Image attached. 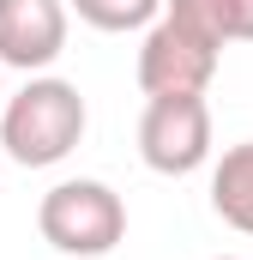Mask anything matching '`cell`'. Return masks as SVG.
Segmentation results:
<instances>
[{
  "label": "cell",
  "instance_id": "cell-1",
  "mask_svg": "<svg viewBox=\"0 0 253 260\" xmlns=\"http://www.w3.org/2000/svg\"><path fill=\"white\" fill-rule=\"evenodd\" d=\"M85 97H78V85L72 79H30L24 91H12L6 97V109H0V145H6V157L18 164V170H49V164H61L66 151L85 139Z\"/></svg>",
  "mask_w": 253,
  "mask_h": 260
},
{
  "label": "cell",
  "instance_id": "cell-2",
  "mask_svg": "<svg viewBox=\"0 0 253 260\" xmlns=\"http://www.w3.org/2000/svg\"><path fill=\"white\" fill-rule=\"evenodd\" d=\"M36 230H43V242L61 248V254L97 260V254H109V248H121L126 206H121V194H115L109 182H91V176L55 182V188L43 194V206H36Z\"/></svg>",
  "mask_w": 253,
  "mask_h": 260
},
{
  "label": "cell",
  "instance_id": "cell-3",
  "mask_svg": "<svg viewBox=\"0 0 253 260\" xmlns=\"http://www.w3.org/2000/svg\"><path fill=\"white\" fill-rule=\"evenodd\" d=\"M217 61H223V43L193 30L187 18L163 12L139 49V91L145 97H205V85L217 79Z\"/></svg>",
  "mask_w": 253,
  "mask_h": 260
},
{
  "label": "cell",
  "instance_id": "cell-4",
  "mask_svg": "<svg viewBox=\"0 0 253 260\" xmlns=\"http://www.w3.org/2000/svg\"><path fill=\"white\" fill-rule=\"evenodd\" d=\"M139 157L157 176H193L211 157V103L205 97H151L139 115Z\"/></svg>",
  "mask_w": 253,
  "mask_h": 260
},
{
  "label": "cell",
  "instance_id": "cell-5",
  "mask_svg": "<svg viewBox=\"0 0 253 260\" xmlns=\"http://www.w3.org/2000/svg\"><path fill=\"white\" fill-rule=\"evenodd\" d=\"M66 49V0H0V67L43 73Z\"/></svg>",
  "mask_w": 253,
  "mask_h": 260
},
{
  "label": "cell",
  "instance_id": "cell-6",
  "mask_svg": "<svg viewBox=\"0 0 253 260\" xmlns=\"http://www.w3.org/2000/svg\"><path fill=\"white\" fill-rule=\"evenodd\" d=\"M211 212H217L229 230L253 236V139L229 145V151L217 157V170H211Z\"/></svg>",
  "mask_w": 253,
  "mask_h": 260
},
{
  "label": "cell",
  "instance_id": "cell-7",
  "mask_svg": "<svg viewBox=\"0 0 253 260\" xmlns=\"http://www.w3.org/2000/svg\"><path fill=\"white\" fill-rule=\"evenodd\" d=\"M163 12L187 18L211 43H253V0H169Z\"/></svg>",
  "mask_w": 253,
  "mask_h": 260
},
{
  "label": "cell",
  "instance_id": "cell-8",
  "mask_svg": "<svg viewBox=\"0 0 253 260\" xmlns=\"http://www.w3.org/2000/svg\"><path fill=\"white\" fill-rule=\"evenodd\" d=\"M91 30H109V37H121V30H151L157 18H163V6L169 0H66Z\"/></svg>",
  "mask_w": 253,
  "mask_h": 260
},
{
  "label": "cell",
  "instance_id": "cell-9",
  "mask_svg": "<svg viewBox=\"0 0 253 260\" xmlns=\"http://www.w3.org/2000/svg\"><path fill=\"white\" fill-rule=\"evenodd\" d=\"M0 109H6V91H0Z\"/></svg>",
  "mask_w": 253,
  "mask_h": 260
},
{
  "label": "cell",
  "instance_id": "cell-10",
  "mask_svg": "<svg viewBox=\"0 0 253 260\" xmlns=\"http://www.w3.org/2000/svg\"><path fill=\"white\" fill-rule=\"evenodd\" d=\"M217 260H235V254H217Z\"/></svg>",
  "mask_w": 253,
  "mask_h": 260
}]
</instances>
